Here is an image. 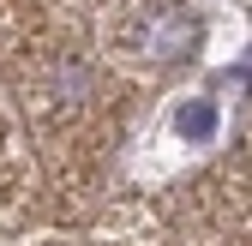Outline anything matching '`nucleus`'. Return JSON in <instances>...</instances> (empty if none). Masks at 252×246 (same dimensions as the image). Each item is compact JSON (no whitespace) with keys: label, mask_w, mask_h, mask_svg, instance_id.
Here are the masks:
<instances>
[]
</instances>
